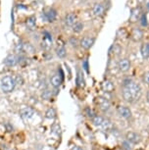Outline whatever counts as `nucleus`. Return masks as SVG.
<instances>
[{"instance_id": "obj_22", "label": "nucleus", "mask_w": 149, "mask_h": 150, "mask_svg": "<svg viewBox=\"0 0 149 150\" xmlns=\"http://www.w3.org/2000/svg\"><path fill=\"white\" fill-rule=\"evenodd\" d=\"M53 95V91L49 89H43L41 92V98L43 99V100H50Z\"/></svg>"}, {"instance_id": "obj_7", "label": "nucleus", "mask_w": 149, "mask_h": 150, "mask_svg": "<svg viewBox=\"0 0 149 150\" xmlns=\"http://www.w3.org/2000/svg\"><path fill=\"white\" fill-rule=\"evenodd\" d=\"M143 32L139 28H134L131 33V39L134 42H139L143 39Z\"/></svg>"}, {"instance_id": "obj_2", "label": "nucleus", "mask_w": 149, "mask_h": 150, "mask_svg": "<svg viewBox=\"0 0 149 150\" xmlns=\"http://www.w3.org/2000/svg\"><path fill=\"white\" fill-rule=\"evenodd\" d=\"M16 86L15 79L12 76H4L0 81V87L4 93H11Z\"/></svg>"}, {"instance_id": "obj_20", "label": "nucleus", "mask_w": 149, "mask_h": 150, "mask_svg": "<svg viewBox=\"0 0 149 150\" xmlns=\"http://www.w3.org/2000/svg\"><path fill=\"white\" fill-rule=\"evenodd\" d=\"M56 53L57 55L59 56L60 58H65L66 57V48L64 46V44H61V45H58V48L56 49Z\"/></svg>"}, {"instance_id": "obj_33", "label": "nucleus", "mask_w": 149, "mask_h": 150, "mask_svg": "<svg viewBox=\"0 0 149 150\" xmlns=\"http://www.w3.org/2000/svg\"><path fill=\"white\" fill-rule=\"evenodd\" d=\"M113 53H115L116 55H118V54H120V52H121V47L119 46L118 44H115V45H113Z\"/></svg>"}, {"instance_id": "obj_11", "label": "nucleus", "mask_w": 149, "mask_h": 150, "mask_svg": "<svg viewBox=\"0 0 149 150\" xmlns=\"http://www.w3.org/2000/svg\"><path fill=\"white\" fill-rule=\"evenodd\" d=\"M62 81H63L62 78L59 75H57V74H56V75H53L51 79H50V83H51V86L54 87L55 89H57L60 87Z\"/></svg>"}, {"instance_id": "obj_21", "label": "nucleus", "mask_w": 149, "mask_h": 150, "mask_svg": "<svg viewBox=\"0 0 149 150\" xmlns=\"http://www.w3.org/2000/svg\"><path fill=\"white\" fill-rule=\"evenodd\" d=\"M45 118L49 119V120H53V119L56 118V110L52 107H50L46 110L45 112Z\"/></svg>"}, {"instance_id": "obj_9", "label": "nucleus", "mask_w": 149, "mask_h": 150, "mask_svg": "<svg viewBox=\"0 0 149 150\" xmlns=\"http://www.w3.org/2000/svg\"><path fill=\"white\" fill-rule=\"evenodd\" d=\"M19 114L23 119H30L35 115V110L32 107H23V108L20 109Z\"/></svg>"}, {"instance_id": "obj_34", "label": "nucleus", "mask_w": 149, "mask_h": 150, "mask_svg": "<svg viewBox=\"0 0 149 150\" xmlns=\"http://www.w3.org/2000/svg\"><path fill=\"white\" fill-rule=\"evenodd\" d=\"M83 68L84 69V71H85L86 73H88L89 71H88V59H85V60L83 61Z\"/></svg>"}, {"instance_id": "obj_12", "label": "nucleus", "mask_w": 149, "mask_h": 150, "mask_svg": "<svg viewBox=\"0 0 149 150\" xmlns=\"http://www.w3.org/2000/svg\"><path fill=\"white\" fill-rule=\"evenodd\" d=\"M17 63H18V59L13 54L8 55L7 57L4 59V64L8 67H14L15 65H17Z\"/></svg>"}, {"instance_id": "obj_8", "label": "nucleus", "mask_w": 149, "mask_h": 150, "mask_svg": "<svg viewBox=\"0 0 149 150\" xmlns=\"http://www.w3.org/2000/svg\"><path fill=\"white\" fill-rule=\"evenodd\" d=\"M52 46V35L48 32H44L43 39H42V48L45 50H49Z\"/></svg>"}, {"instance_id": "obj_28", "label": "nucleus", "mask_w": 149, "mask_h": 150, "mask_svg": "<svg viewBox=\"0 0 149 150\" xmlns=\"http://www.w3.org/2000/svg\"><path fill=\"white\" fill-rule=\"evenodd\" d=\"M133 144H131L130 141H128V140H124L123 142H122V147L125 150H131L133 149Z\"/></svg>"}, {"instance_id": "obj_37", "label": "nucleus", "mask_w": 149, "mask_h": 150, "mask_svg": "<svg viewBox=\"0 0 149 150\" xmlns=\"http://www.w3.org/2000/svg\"><path fill=\"white\" fill-rule=\"evenodd\" d=\"M72 150H83V148H81L80 146H74L72 148Z\"/></svg>"}, {"instance_id": "obj_19", "label": "nucleus", "mask_w": 149, "mask_h": 150, "mask_svg": "<svg viewBox=\"0 0 149 150\" xmlns=\"http://www.w3.org/2000/svg\"><path fill=\"white\" fill-rule=\"evenodd\" d=\"M93 13L95 16H102L104 13V7L102 4H95L93 7Z\"/></svg>"}, {"instance_id": "obj_25", "label": "nucleus", "mask_w": 149, "mask_h": 150, "mask_svg": "<svg viewBox=\"0 0 149 150\" xmlns=\"http://www.w3.org/2000/svg\"><path fill=\"white\" fill-rule=\"evenodd\" d=\"M84 114H85L86 117H88L89 119H92L95 115H96L93 112V110H92L91 108H89V107H86V108L84 109Z\"/></svg>"}, {"instance_id": "obj_13", "label": "nucleus", "mask_w": 149, "mask_h": 150, "mask_svg": "<svg viewBox=\"0 0 149 150\" xmlns=\"http://www.w3.org/2000/svg\"><path fill=\"white\" fill-rule=\"evenodd\" d=\"M76 20H77V16H76V14L75 13H69L65 18V23L68 27H73L76 23H77Z\"/></svg>"}, {"instance_id": "obj_32", "label": "nucleus", "mask_w": 149, "mask_h": 150, "mask_svg": "<svg viewBox=\"0 0 149 150\" xmlns=\"http://www.w3.org/2000/svg\"><path fill=\"white\" fill-rule=\"evenodd\" d=\"M142 81H143V83H146L147 86H149V71H148V72H146L144 75H143Z\"/></svg>"}, {"instance_id": "obj_18", "label": "nucleus", "mask_w": 149, "mask_h": 150, "mask_svg": "<svg viewBox=\"0 0 149 150\" xmlns=\"http://www.w3.org/2000/svg\"><path fill=\"white\" fill-rule=\"evenodd\" d=\"M44 16H45V19L48 22H53L56 19V16H57V12H56L54 9H49L45 14H44Z\"/></svg>"}, {"instance_id": "obj_16", "label": "nucleus", "mask_w": 149, "mask_h": 150, "mask_svg": "<svg viewBox=\"0 0 149 150\" xmlns=\"http://www.w3.org/2000/svg\"><path fill=\"white\" fill-rule=\"evenodd\" d=\"M140 54L144 59H149V42L143 43L140 47Z\"/></svg>"}, {"instance_id": "obj_17", "label": "nucleus", "mask_w": 149, "mask_h": 150, "mask_svg": "<svg viewBox=\"0 0 149 150\" xmlns=\"http://www.w3.org/2000/svg\"><path fill=\"white\" fill-rule=\"evenodd\" d=\"M92 123H93L94 126L96 127H101L104 124V122L106 121V118H104L103 116H99V115H95L93 118L91 119Z\"/></svg>"}, {"instance_id": "obj_5", "label": "nucleus", "mask_w": 149, "mask_h": 150, "mask_svg": "<svg viewBox=\"0 0 149 150\" xmlns=\"http://www.w3.org/2000/svg\"><path fill=\"white\" fill-rule=\"evenodd\" d=\"M126 139L131 144H138L141 141V137L136 132H128L126 134Z\"/></svg>"}, {"instance_id": "obj_6", "label": "nucleus", "mask_w": 149, "mask_h": 150, "mask_svg": "<svg viewBox=\"0 0 149 150\" xmlns=\"http://www.w3.org/2000/svg\"><path fill=\"white\" fill-rule=\"evenodd\" d=\"M118 68L119 71L122 73H126L129 72L131 69V61L128 58H122L120 59L118 62Z\"/></svg>"}, {"instance_id": "obj_1", "label": "nucleus", "mask_w": 149, "mask_h": 150, "mask_svg": "<svg viewBox=\"0 0 149 150\" xmlns=\"http://www.w3.org/2000/svg\"><path fill=\"white\" fill-rule=\"evenodd\" d=\"M142 94L141 86L131 79L125 80L123 81V90L122 96L123 99L128 103L133 104L139 100Z\"/></svg>"}, {"instance_id": "obj_39", "label": "nucleus", "mask_w": 149, "mask_h": 150, "mask_svg": "<svg viewBox=\"0 0 149 150\" xmlns=\"http://www.w3.org/2000/svg\"><path fill=\"white\" fill-rule=\"evenodd\" d=\"M137 150H143V149H137Z\"/></svg>"}, {"instance_id": "obj_26", "label": "nucleus", "mask_w": 149, "mask_h": 150, "mask_svg": "<svg viewBox=\"0 0 149 150\" xmlns=\"http://www.w3.org/2000/svg\"><path fill=\"white\" fill-rule=\"evenodd\" d=\"M83 75H81V72L78 73V76H77V86H83L84 84V81H83Z\"/></svg>"}, {"instance_id": "obj_14", "label": "nucleus", "mask_w": 149, "mask_h": 150, "mask_svg": "<svg viewBox=\"0 0 149 150\" xmlns=\"http://www.w3.org/2000/svg\"><path fill=\"white\" fill-rule=\"evenodd\" d=\"M36 26V19L35 16H30L26 20V27L29 30H33Z\"/></svg>"}, {"instance_id": "obj_23", "label": "nucleus", "mask_w": 149, "mask_h": 150, "mask_svg": "<svg viewBox=\"0 0 149 150\" xmlns=\"http://www.w3.org/2000/svg\"><path fill=\"white\" fill-rule=\"evenodd\" d=\"M139 12H140V10L137 9V8L131 10V17H130V21L131 22H136L137 19H138V17H139Z\"/></svg>"}, {"instance_id": "obj_29", "label": "nucleus", "mask_w": 149, "mask_h": 150, "mask_svg": "<svg viewBox=\"0 0 149 150\" xmlns=\"http://www.w3.org/2000/svg\"><path fill=\"white\" fill-rule=\"evenodd\" d=\"M51 129H52V132H54V134H60V131H61L60 125L57 124V123H54L52 125Z\"/></svg>"}, {"instance_id": "obj_30", "label": "nucleus", "mask_w": 149, "mask_h": 150, "mask_svg": "<svg viewBox=\"0 0 149 150\" xmlns=\"http://www.w3.org/2000/svg\"><path fill=\"white\" fill-rule=\"evenodd\" d=\"M15 52L16 53H23L24 52V44L22 42H19L15 45Z\"/></svg>"}, {"instance_id": "obj_24", "label": "nucleus", "mask_w": 149, "mask_h": 150, "mask_svg": "<svg viewBox=\"0 0 149 150\" xmlns=\"http://www.w3.org/2000/svg\"><path fill=\"white\" fill-rule=\"evenodd\" d=\"M83 30V24L81 22H77L74 26H73V30H74V33H80Z\"/></svg>"}, {"instance_id": "obj_38", "label": "nucleus", "mask_w": 149, "mask_h": 150, "mask_svg": "<svg viewBox=\"0 0 149 150\" xmlns=\"http://www.w3.org/2000/svg\"><path fill=\"white\" fill-rule=\"evenodd\" d=\"M146 101H147V103L149 104V90L146 93Z\"/></svg>"}, {"instance_id": "obj_3", "label": "nucleus", "mask_w": 149, "mask_h": 150, "mask_svg": "<svg viewBox=\"0 0 149 150\" xmlns=\"http://www.w3.org/2000/svg\"><path fill=\"white\" fill-rule=\"evenodd\" d=\"M96 105L103 113H107L111 109L110 101L104 96H98L96 98Z\"/></svg>"}, {"instance_id": "obj_27", "label": "nucleus", "mask_w": 149, "mask_h": 150, "mask_svg": "<svg viewBox=\"0 0 149 150\" xmlns=\"http://www.w3.org/2000/svg\"><path fill=\"white\" fill-rule=\"evenodd\" d=\"M24 52L27 53H33L35 52V48L32 47V44L30 43H25L24 44Z\"/></svg>"}, {"instance_id": "obj_36", "label": "nucleus", "mask_w": 149, "mask_h": 150, "mask_svg": "<svg viewBox=\"0 0 149 150\" xmlns=\"http://www.w3.org/2000/svg\"><path fill=\"white\" fill-rule=\"evenodd\" d=\"M70 42H71V44H72L74 47H77V45H78V40H77L76 38H72L71 39H70Z\"/></svg>"}, {"instance_id": "obj_35", "label": "nucleus", "mask_w": 149, "mask_h": 150, "mask_svg": "<svg viewBox=\"0 0 149 150\" xmlns=\"http://www.w3.org/2000/svg\"><path fill=\"white\" fill-rule=\"evenodd\" d=\"M5 129H6V131L9 132H13V126L10 123H6V124H5Z\"/></svg>"}, {"instance_id": "obj_31", "label": "nucleus", "mask_w": 149, "mask_h": 150, "mask_svg": "<svg viewBox=\"0 0 149 150\" xmlns=\"http://www.w3.org/2000/svg\"><path fill=\"white\" fill-rule=\"evenodd\" d=\"M14 79H15V83H16V84H20V86H22V84L24 83V79H23V77H22V76L17 75Z\"/></svg>"}, {"instance_id": "obj_15", "label": "nucleus", "mask_w": 149, "mask_h": 150, "mask_svg": "<svg viewBox=\"0 0 149 150\" xmlns=\"http://www.w3.org/2000/svg\"><path fill=\"white\" fill-rule=\"evenodd\" d=\"M102 89L105 92L111 93V92H113L114 90H115V86H114V84H113L112 81H104V83H102Z\"/></svg>"}, {"instance_id": "obj_4", "label": "nucleus", "mask_w": 149, "mask_h": 150, "mask_svg": "<svg viewBox=\"0 0 149 150\" xmlns=\"http://www.w3.org/2000/svg\"><path fill=\"white\" fill-rule=\"evenodd\" d=\"M117 113L121 118L126 119V120L131 118V110L129 108L128 106H124V105L118 106L117 107Z\"/></svg>"}, {"instance_id": "obj_10", "label": "nucleus", "mask_w": 149, "mask_h": 150, "mask_svg": "<svg viewBox=\"0 0 149 150\" xmlns=\"http://www.w3.org/2000/svg\"><path fill=\"white\" fill-rule=\"evenodd\" d=\"M95 42V38H89V36H86V38H83V39L81 40L80 44L81 46L85 50H88L93 46Z\"/></svg>"}]
</instances>
